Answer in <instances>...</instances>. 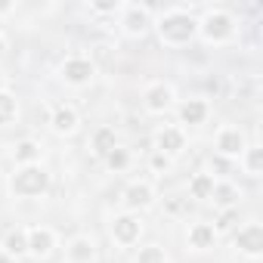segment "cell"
Listing matches in <instances>:
<instances>
[{"instance_id":"obj_11","label":"cell","mask_w":263,"mask_h":263,"mask_svg":"<svg viewBox=\"0 0 263 263\" xmlns=\"http://www.w3.org/2000/svg\"><path fill=\"white\" fill-rule=\"evenodd\" d=\"M121 201H124V211L143 214V211H149V208L155 204V186H152L149 180H134V183L124 189Z\"/></svg>"},{"instance_id":"obj_29","label":"cell","mask_w":263,"mask_h":263,"mask_svg":"<svg viewBox=\"0 0 263 263\" xmlns=\"http://www.w3.org/2000/svg\"><path fill=\"white\" fill-rule=\"evenodd\" d=\"M10 13H16V4H0V16H10Z\"/></svg>"},{"instance_id":"obj_27","label":"cell","mask_w":263,"mask_h":263,"mask_svg":"<svg viewBox=\"0 0 263 263\" xmlns=\"http://www.w3.org/2000/svg\"><path fill=\"white\" fill-rule=\"evenodd\" d=\"M121 0H90V13H96V16H115V13H121Z\"/></svg>"},{"instance_id":"obj_25","label":"cell","mask_w":263,"mask_h":263,"mask_svg":"<svg viewBox=\"0 0 263 263\" xmlns=\"http://www.w3.org/2000/svg\"><path fill=\"white\" fill-rule=\"evenodd\" d=\"M102 161H105V167H108L111 174H124V171H127L130 164H134V155H130V149L118 146V149H111V152H108V155H105Z\"/></svg>"},{"instance_id":"obj_12","label":"cell","mask_w":263,"mask_h":263,"mask_svg":"<svg viewBox=\"0 0 263 263\" xmlns=\"http://www.w3.org/2000/svg\"><path fill=\"white\" fill-rule=\"evenodd\" d=\"M78 124H81V115H78L74 105L59 102V105L50 108V130H53L56 137H71L74 130H78Z\"/></svg>"},{"instance_id":"obj_30","label":"cell","mask_w":263,"mask_h":263,"mask_svg":"<svg viewBox=\"0 0 263 263\" xmlns=\"http://www.w3.org/2000/svg\"><path fill=\"white\" fill-rule=\"evenodd\" d=\"M4 53H7V37L0 34V59H4Z\"/></svg>"},{"instance_id":"obj_1","label":"cell","mask_w":263,"mask_h":263,"mask_svg":"<svg viewBox=\"0 0 263 263\" xmlns=\"http://www.w3.org/2000/svg\"><path fill=\"white\" fill-rule=\"evenodd\" d=\"M152 28L158 31V41L167 47H186L189 41L198 37V16L186 7H171L152 19Z\"/></svg>"},{"instance_id":"obj_24","label":"cell","mask_w":263,"mask_h":263,"mask_svg":"<svg viewBox=\"0 0 263 263\" xmlns=\"http://www.w3.org/2000/svg\"><path fill=\"white\" fill-rule=\"evenodd\" d=\"M19 118V99L13 90H0V127H7Z\"/></svg>"},{"instance_id":"obj_31","label":"cell","mask_w":263,"mask_h":263,"mask_svg":"<svg viewBox=\"0 0 263 263\" xmlns=\"http://www.w3.org/2000/svg\"><path fill=\"white\" fill-rule=\"evenodd\" d=\"M0 263H16V260H10V257H7L4 251H0Z\"/></svg>"},{"instance_id":"obj_20","label":"cell","mask_w":263,"mask_h":263,"mask_svg":"<svg viewBox=\"0 0 263 263\" xmlns=\"http://www.w3.org/2000/svg\"><path fill=\"white\" fill-rule=\"evenodd\" d=\"M121 143H118V134H115V127H96L93 130V137H90V149L99 155V158H105L111 149H118Z\"/></svg>"},{"instance_id":"obj_10","label":"cell","mask_w":263,"mask_h":263,"mask_svg":"<svg viewBox=\"0 0 263 263\" xmlns=\"http://www.w3.org/2000/svg\"><path fill=\"white\" fill-rule=\"evenodd\" d=\"M186 130L180 127V124H161L158 130H155V152H161V155H167V158H174V155H183L186 152Z\"/></svg>"},{"instance_id":"obj_13","label":"cell","mask_w":263,"mask_h":263,"mask_svg":"<svg viewBox=\"0 0 263 263\" xmlns=\"http://www.w3.org/2000/svg\"><path fill=\"white\" fill-rule=\"evenodd\" d=\"M177 118H180V127L189 124V127H198L211 118V102L204 96H189L177 105Z\"/></svg>"},{"instance_id":"obj_17","label":"cell","mask_w":263,"mask_h":263,"mask_svg":"<svg viewBox=\"0 0 263 263\" xmlns=\"http://www.w3.org/2000/svg\"><path fill=\"white\" fill-rule=\"evenodd\" d=\"M0 251H4L10 260H22V257H28V232H25L22 226L10 229L4 238H0Z\"/></svg>"},{"instance_id":"obj_2","label":"cell","mask_w":263,"mask_h":263,"mask_svg":"<svg viewBox=\"0 0 263 263\" xmlns=\"http://www.w3.org/2000/svg\"><path fill=\"white\" fill-rule=\"evenodd\" d=\"M235 34H238V19L229 10L211 7L204 10V16H198V37L208 47H226L235 41Z\"/></svg>"},{"instance_id":"obj_21","label":"cell","mask_w":263,"mask_h":263,"mask_svg":"<svg viewBox=\"0 0 263 263\" xmlns=\"http://www.w3.org/2000/svg\"><path fill=\"white\" fill-rule=\"evenodd\" d=\"M238 164H241V171H245L251 180H260V177H263V149H260L257 143H248V149L241 152Z\"/></svg>"},{"instance_id":"obj_9","label":"cell","mask_w":263,"mask_h":263,"mask_svg":"<svg viewBox=\"0 0 263 263\" xmlns=\"http://www.w3.org/2000/svg\"><path fill=\"white\" fill-rule=\"evenodd\" d=\"M152 28V10L143 4H124L121 7V31L127 37H143Z\"/></svg>"},{"instance_id":"obj_16","label":"cell","mask_w":263,"mask_h":263,"mask_svg":"<svg viewBox=\"0 0 263 263\" xmlns=\"http://www.w3.org/2000/svg\"><path fill=\"white\" fill-rule=\"evenodd\" d=\"M65 260L68 263H96V241L90 235H74L65 241Z\"/></svg>"},{"instance_id":"obj_22","label":"cell","mask_w":263,"mask_h":263,"mask_svg":"<svg viewBox=\"0 0 263 263\" xmlns=\"http://www.w3.org/2000/svg\"><path fill=\"white\" fill-rule=\"evenodd\" d=\"M211 201H214L220 211H226V208H238V201H241V189L232 186V183H220V180H217V189H214Z\"/></svg>"},{"instance_id":"obj_26","label":"cell","mask_w":263,"mask_h":263,"mask_svg":"<svg viewBox=\"0 0 263 263\" xmlns=\"http://www.w3.org/2000/svg\"><path fill=\"white\" fill-rule=\"evenodd\" d=\"M238 220H241V214H238V208H226V211H220V217L211 223L214 229H217V235L220 232H235V226H238Z\"/></svg>"},{"instance_id":"obj_28","label":"cell","mask_w":263,"mask_h":263,"mask_svg":"<svg viewBox=\"0 0 263 263\" xmlns=\"http://www.w3.org/2000/svg\"><path fill=\"white\" fill-rule=\"evenodd\" d=\"M152 167H155L158 174H161V171L167 174V171H171V158H167V155H161V152H152Z\"/></svg>"},{"instance_id":"obj_3","label":"cell","mask_w":263,"mask_h":263,"mask_svg":"<svg viewBox=\"0 0 263 263\" xmlns=\"http://www.w3.org/2000/svg\"><path fill=\"white\" fill-rule=\"evenodd\" d=\"M53 186V174L44 164H25L10 174V192L16 198H41Z\"/></svg>"},{"instance_id":"obj_8","label":"cell","mask_w":263,"mask_h":263,"mask_svg":"<svg viewBox=\"0 0 263 263\" xmlns=\"http://www.w3.org/2000/svg\"><path fill=\"white\" fill-rule=\"evenodd\" d=\"M174 105H177V90H174V84H167V81H152V84L143 90V108H146L149 115H167Z\"/></svg>"},{"instance_id":"obj_14","label":"cell","mask_w":263,"mask_h":263,"mask_svg":"<svg viewBox=\"0 0 263 263\" xmlns=\"http://www.w3.org/2000/svg\"><path fill=\"white\" fill-rule=\"evenodd\" d=\"M28 257L34 260H47L56 248V232L50 226H28Z\"/></svg>"},{"instance_id":"obj_15","label":"cell","mask_w":263,"mask_h":263,"mask_svg":"<svg viewBox=\"0 0 263 263\" xmlns=\"http://www.w3.org/2000/svg\"><path fill=\"white\" fill-rule=\"evenodd\" d=\"M217 238H220L217 229H214L211 223H204V220H198V223H192V226L186 229V248H189V251H198V254L217 248Z\"/></svg>"},{"instance_id":"obj_4","label":"cell","mask_w":263,"mask_h":263,"mask_svg":"<svg viewBox=\"0 0 263 263\" xmlns=\"http://www.w3.org/2000/svg\"><path fill=\"white\" fill-rule=\"evenodd\" d=\"M59 81L68 87H90L96 81V62L84 53H71L59 62Z\"/></svg>"},{"instance_id":"obj_7","label":"cell","mask_w":263,"mask_h":263,"mask_svg":"<svg viewBox=\"0 0 263 263\" xmlns=\"http://www.w3.org/2000/svg\"><path fill=\"white\" fill-rule=\"evenodd\" d=\"M214 149H217V155H220V158H226V161H238V158H241V152L248 149V137H245V130H241V127H235V124L220 127V130H217V137H214Z\"/></svg>"},{"instance_id":"obj_23","label":"cell","mask_w":263,"mask_h":263,"mask_svg":"<svg viewBox=\"0 0 263 263\" xmlns=\"http://www.w3.org/2000/svg\"><path fill=\"white\" fill-rule=\"evenodd\" d=\"M134 263H171V260H167V251L158 241H149V245H140L137 248Z\"/></svg>"},{"instance_id":"obj_5","label":"cell","mask_w":263,"mask_h":263,"mask_svg":"<svg viewBox=\"0 0 263 263\" xmlns=\"http://www.w3.org/2000/svg\"><path fill=\"white\" fill-rule=\"evenodd\" d=\"M108 235H111V241L118 248H134V245H140V238H143V217L140 214H130V211L115 214L111 223H108Z\"/></svg>"},{"instance_id":"obj_18","label":"cell","mask_w":263,"mask_h":263,"mask_svg":"<svg viewBox=\"0 0 263 263\" xmlns=\"http://www.w3.org/2000/svg\"><path fill=\"white\" fill-rule=\"evenodd\" d=\"M189 198H195V201H211V195H214V189H217V174H211V171H198V174H192L189 177Z\"/></svg>"},{"instance_id":"obj_19","label":"cell","mask_w":263,"mask_h":263,"mask_svg":"<svg viewBox=\"0 0 263 263\" xmlns=\"http://www.w3.org/2000/svg\"><path fill=\"white\" fill-rule=\"evenodd\" d=\"M41 158H44V146H41L37 140H31V137L19 140V143L13 146V161H16V167H25V164H41Z\"/></svg>"},{"instance_id":"obj_6","label":"cell","mask_w":263,"mask_h":263,"mask_svg":"<svg viewBox=\"0 0 263 263\" xmlns=\"http://www.w3.org/2000/svg\"><path fill=\"white\" fill-rule=\"evenodd\" d=\"M232 245H235V251H238L241 257L257 260V257L263 254V226H260L257 220H248V223L235 226V232H232Z\"/></svg>"}]
</instances>
